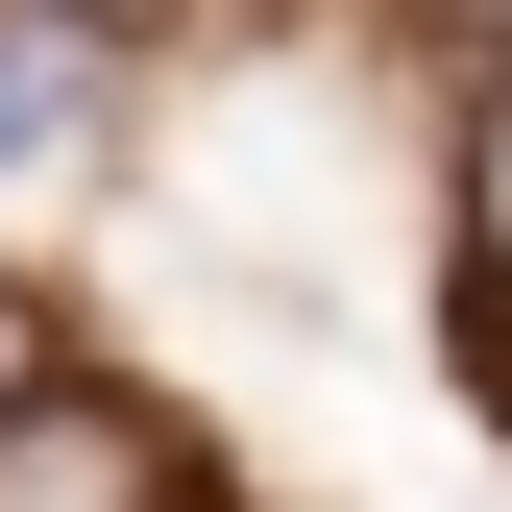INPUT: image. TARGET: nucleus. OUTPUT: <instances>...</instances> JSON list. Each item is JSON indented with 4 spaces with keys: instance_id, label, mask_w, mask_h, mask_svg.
Segmentation results:
<instances>
[{
    "instance_id": "nucleus-2",
    "label": "nucleus",
    "mask_w": 512,
    "mask_h": 512,
    "mask_svg": "<svg viewBox=\"0 0 512 512\" xmlns=\"http://www.w3.org/2000/svg\"><path fill=\"white\" fill-rule=\"evenodd\" d=\"M98 147V0H0V196Z\"/></svg>"
},
{
    "instance_id": "nucleus-5",
    "label": "nucleus",
    "mask_w": 512,
    "mask_h": 512,
    "mask_svg": "<svg viewBox=\"0 0 512 512\" xmlns=\"http://www.w3.org/2000/svg\"><path fill=\"white\" fill-rule=\"evenodd\" d=\"M439 25H512V0H439Z\"/></svg>"
},
{
    "instance_id": "nucleus-3",
    "label": "nucleus",
    "mask_w": 512,
    "mask_h": 512,
    "mask_svg": "<svg viewBox=\"0 0 512 512\" xmlns=\"http://www.w3.org/2000/svg\"><path fill=\"white\" fill-rule=\"evenodd\" d=\"M464 244H488V293H512V74H488V122H464Z\"/></svg>"
},
{
    "instance_id": "nucleus-1",
    "label": "nucleus",
    "mask_w": 512,
    "mask_h": 512,
    "mask_svg": "<svg viewBox=\"0 0 512 512\" xmlns=\"http://www.w3.org/2000/svg\"><path fill=\"white\" fill-rule=\"evenodd\" d=\"M0 512H196V488H171V415L25 391V415H0Z\"/></svg>"
},
{
    "instance_id": "nucleus-4",
    "label": "nucleus",
    "mask_w": 512,
    "mask_h": 512,
    "mask_svg": "<svg viewBox=\"0 0 512 512\" xmlns=\"http://www.w3.org/2000/svg\"><path fill=\"white\" fill-rule=\"evenodd\" d=\"M25 391H49V366H25V269H0V415H25Z\"/></svg>"
}]
</instances>
